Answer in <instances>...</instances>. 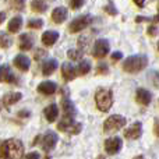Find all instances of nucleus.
<instances>
[{
	"label": "nucleus",
	"instance_id": "a211bd4d",
	"mask_svg": "<svg viewBox=\"0 0 159 159\" xmlns=\"http://www.w3.org/2000/svg\"><path fill=\"white\" fill-rule=\"evenodd\" d=\"M67 14H69V11H67L66 7L55 8V10L52 11V21L56 22V24H61V22L67 18Z\"/></svg>",
	"mask_w": 159,
	"mask_h": 159
},
{
	"label": "nucleus",
	"instance_id": "6e6552de",
	"mask_svg": "<svg viewBox=\"0 0 159 159\" xmlns=\"http://www.w3.org/2000/svg\"><path fill=\"white\" fill-rule=\"evenodd\" d=\"M123 147V140L120 137H110L105 141V151L107 155H116Z\"/></svg>",
	"mask_w": 159,
	"mask_h": 159
},
{
	"label": "nucleus",
	"instance_id": "dca6fc26",
	"mask_svg": "<svg viewBox=\"0 0 159 159\" xmlns=\"http://www.w3.org/2000/svg\"><path fill=\"white\" fill-rule=\"evenodd\" d=\"M61 109H63V115L64 117H70L73 119L75 116V107L74 103L70 101L69 98H63L61 99Z\"/></svg>",
	"mask_w": 159,
	"mask_h": 159
},
{
	"label": "nucleus",
	"instance_id": "c85d7f7f",
	"mask_svg": "<svg viewBox=\"0 0 159 159\" xmlns=\"http://www.w3.org/2000/svg\"><path fill=\"white\" fill-rule=\"evenodd\" d=\"M148 78L151 80V82L155 85V87L159 88V71H151L148 75Z\"/></svg>",
	"mask_w": 159,
	"mask_h": 159
},
{
	"label": "nucleus",
	"instance_id": "a18cd8bd",
	"mask_svg": "<svg viewBox=\"0 0 159 159\" xmlns=\"http://www.w3.org/2000/svg\"><path fill=\"white\" fill-rule=\"evenodd\" d=\"M0 109H2V106H0Z\"/></svg>",
	"mask_w": 159,
	"mask_h": 159
},
{
	"label": "nucleus",
	"instance_id": "b1692460",
	"mask_svg": "<svg viewBox=\"0 0 159 159\" xmlns=\"http://www.w3.org/2000/svg\"><path fill=\"white\" fill-rule=\"evenodd\" d=\"M31 8L35 13H45L48 10V4L43 0H32L31 2Z\"/></svg>",
	"mask_w": 159,
	"mask_h": 159
},
{
	"label": "nucleus",
	"instance_id": "7c9ffc66",
	"mask_svg": "<svg viewBox=\"0 0 159 159\" xmlns=\"http://www.w3.org/2000/svg\"><path fill=\"white\" fill-rule=\"evenodd\" d=\"M85 0H70V6H71L73 10H78V8L82 7Z\"/></svg>",
	"mask_w": 159,
	"mask_h": 159
},
{
	"label": "nucleus",
	"instance_id": "ea45409f",
	"mask_svg": "<svg viewBox=\"0 0 159 159\" xmlns=\"http://www.w3.org/2000/svg\"><path fill=\"white\" fill-rule=\"evenodd\" d=\"M18 116H30V112H24V110H22V112L18 113Z\"/></svg>",
	"mask_w": 159,
	"mask_h": 159
},
{
	"label": "nucleus",
	"instance_id": "c03bdc74",
	"mask_svg": "<svg viewBox=\"0 0 159 159\" xmlns=\"http://www.w3.org/2000/svg\"><path fill=\"white\" fill-rule=\"evenodd\" d=\"M158 50H159V42H158Z\"/></svg>",
	"mask_w": 159,
	"mask_h": 159
},
{
	"label": "nucleus",
	"instance_id": "2eb2a0df",
	"mask_svg": "<svg viewBox=\"0 0 159 159\" xmlns=\"http://www.w3.org/2000/svg\"><path fill=\"white\" fill-rule=\"evenodd\" d=\"M13 63H14V66H16L18 70H21V71H28V70H30V66H31L30 59H28L25 55H17L16 57H14Z\"/></svg>",
	"mask_w": 159,
	"mask_h": 159
},
{
	"label": "nucleus",
	"instance_id": "cd10ccee",
	"mask_svg": "<svg viewBox=\"0 0 159 159\" xmlns=\"http://www.w3.org/2000/svg\"><path fill=\"white\" fill-rule=\"evenodd\" d=\"M27 25H28V28H32V30H39V28H42V25H43V21H42L41 18L30 20Z\"/></svg>",
	"mask_w": 159,
	"mask_h": 159
},
{
	"label": "nucleus",
	"instance_id": "0eeeda50",
	"mask_svg": "<svg viewBox=\"0 0 159 159\" xmlns=\"http://www.w3.org/2000/svg\"><path fill=\"white\" fill-rule=\"evenodd\" d=\"M109 50H110V45H109V42H107V39L101 38L95 42V45H93L92 56L96 59H103L105 56L109 53Z\"/></svg>",
	"mask_w": 159,
	"mask_h": 159
},
{
	"label": "nucleus",
	"instance_id": "9b49d317",
	"mask_svg": "<svg viewBox=\"0 0 159 159\" xmlns=\"http://www.w3.org/2000/svg\"><path fill=\"white\" fill-rule=\"evenodd\" d=\"M0 82H8V84H16L17 78L14 73L10 70L7 64H2L0 66Z\"/></svg>",
	"mask_w": 159,
	"mask_h": 159
},
{
	"label": "nucleus",
	"instance_id": "58836bf2",
	"mask_svg": "<svg viewBox=\"0 0 159 159\" xmlns=\"http://www.w3.org/2000/svg\"><path fill=\"white\" fill-rule=\"evenodd\" d=\"M6 20V14L3 11H0V24H3V21Z\"/></svg>",
	"mask_w": 159,
	"mask_h": 159
},
{
	"label": "nucleus",
	"instance_id": "4be33fe9",
	"mask_svg": "<svg viewBox=\"0 0 159 159\" xmlns=\"http://www.w3.org/2000/svg\"><path fill=\"white\" fill-rule=\"evenodd\" d=\"M22 98V95L20 92H10V93H6L4 96H3V105H4L6 107L11 106V105L17 103V102L20 101V99Z\"/></svg>",
	"mask_w": 159,
	"mask_h": 159
},
{
	"label": "nucleus",
	"instance_id": "c756f323",
	"mask_svg": "<svg viewBox=\"0 0 159 159\" xmlns=\"http://www.w3.org/2000/svg\"><path fill=\"white\" fill-rule=\"evenodd\" d=\"M107 71H109L107 64H105L101 61V63L98 64V67H96V73H98V74H107Z\"/></svg>",
	"mask_w": 159,
	"mask_h": 159
},
{
	"label": "nucleus",
	"instance_id": "9d476101",
	"mask_svg": "<svg viewBox=\"0 0 159 159\" xmlns=\"http://www.w3.org/2000/svg\"><path fill=\"white\" fill-rule=\"evenodd\" d=\"M141 134H143V126H141L140 121H135L133 126L124 130V137L129 138V140H138Z\"/></svg>",
	"mask_w": 159,
	"mask_h": 159
},
{
	"label": "nucleus",
	"instance_id": "423d86ee",
	"mask_svg": "<svg viewBox=\"0 0 159 159\" xmlns=\"http://www.w3.org/2000/svg\"><path fill=\"white\" fill-rule=\"evenodd\" d=\"M57 129L60 130V131L69 133V134H80L82 130V124L74 121V119L63 117V120L57 124Z\"/></svg>",
	"mask_w": 159,
	"mask_h": 159
},
{
	"label": "nucleus",
	"instance_id": "4c0bfd02",
	"mask_svg": "<svg viewBox=\"0 0 159 159\" xmlns=\"http://www.w3.org/2000/svg\"><path fill=\"white\" fill-rule=\"evenodd\" d=\"M133 2H134L138 7H144V4H145V0H133Z\"/></svg>",
	"mask_w": 159,
	"mask_h": 159
},
{
	"label": "nucleus",
	"instance_id": "79ce46f5",
	"mask_svg": "<svg viewBox=\"0 0 159 159\" xmlns=\"http://www.w3.org/2000/svg\"><path fill=\"white\" fill-rule=\"evenodd\" d=\"M96 159H105V157H103V155H99V157L96 158Z\"/></svg>",
	"mask_w": 159,
	"mask_h": 159
},
{
	"label": "nucleus",
	"instance_id": "a878e982",
	"mask_svg": "<svg viewBox=\"0 0 159 159\" xmlns=\"http://www.w3.org/2000/svg\"><path fill=\"white\" fill-rule=\"evenodd\" d=\"M11 43H13V39L7 35V32H0V48L7 49L11 46Z\"/></svg>",
	"mask_w": 159,
	"mask_h": 159
},
{
	"label": "nucleus",
	"instance_id": "6ab92c4d",
	"mask_svg": "<svg viewBox=\"0 0 159 159\" xmlns=\"http://www.w3.org/2000/svg\"><path fill=\"white\" fill-rule=\"evenodd\" d=\"M57 39H59V32H56V31H46L42 35V43L45 46H53L57 42Z\"/></svg>",
	"mask_w": 159,
	"mask_h": 159
},
{
	"label": "nucleus",
	"instance_id": "39448f33",
	"mask_svg": "<svg viewBox=\"0 0 159 159\" xmlns=\"http://www.w3.org/2000/svg\"><path fill=\"white\" fill-rule=\"evenodd\" d=\"M93 18L91 14H87V16H80L77 18H74L71 22H70L69 25V31L71 34H75V32H80V31H82L84 28L89 27L91 24H92Z\"/></svg>",
	"mask_w": 159,
	"mask_h": 159
},
{
	"label": "nucleus",
	"instance_id": "e433bc0d",
	"mask_svg": "<svg viewBox=\"0 0 159 159\" xmlns=\"http://www.w3.org/2000/svg\"><path fill=\"white\" fill-rule=\"evenodd\" d=\"M154 131H155V135H157V137H159V120H157V121H155Z\"/></svg>",
	"mask_w": 159,
	"mask_h": 159
},
{
	"label": "nucleus",
	"instance_id": "aec40b11",
	"mask_svg": "<svg viewBox=\"0 0 159 159\" xmlns=\"http://www.w3.org/2000/svg\"><path fill=\"white\" fill-rule=\"evenodd\" d=\"M57 60L55 59H48L42 63V74L43 75H50L56 69H57Z\"/></svg>",
	"mask_w": 159,
	"mask_h": 159
},
{
	"label": "nucleus",
	"instance_id": "1a4fd4ad",
	"mask_svg": "<svg viewBox=\"0 0 159 159\" xmlns=\"http://www.w3.org/2000/svg\"><path fill=\"white\" fill-rule=\"evenodd\" d=\"M41 140H42V149H43L45 152H49L56 147L59 138H57V134H56V133L48 131L43 137H41Z\"/></svg>",
	"mask_w": 159,
	"mask_h": 159
},
{
	"label": "nucleus",
	"instance_id": "ddd939ff",
	"mask_svg": "<svg viewBox=\"0 0 159 159\" xmlns=\"http://www.w3.org/2000/svg\"><path fill=\"white\" fill-rule=\"evenodd\" d=\"M56 89H57V85L53 81H43L36 88V91L39 93H43V95H53L56 92Z\"/></svg>",
	"mask_w": 159,
	"mask_h": 159
},
{
	"label": "nucleus",
	"instance_id": "412c9836",
	"mask_svg": "<svg viewBox=\"0 0 159 159\" xmlns=\"http://www.w3.org/2000/svg\"><path fill=\"white\" fill-rule=\"evenodd\" d=\"M20 49L21 50H31L34 46V39L32 36L30 35V34H22L21 36H20Z\"/></svg>",
	"mask_w": 159,
	"mask_h": 159
},
{
	"label": "nucleus",
	"instance_id": "bb28decb",
	"mask_svg": "<svg viewBox=\"0 0 159 159\" xmlns=\"http://www.w3.org/2000/svg\"><path fill=\"white\" fill-rule=\"evenodd\" d=\"M67 56H69L70 60H81L82 59V50H75V49H70L69 52H67Z\"/></svg>",
	"mask_w": 159,
	"mask_h": 159
},
{
	"label": "nucleus",
	"instance_id": "f3484780",
	"mask_svg": "<svg viewBox=\"0 0 159 159\" xmlns=\"http://www.w3.org/2000/svg\"><path fill=\"white\" fill-rule=\"evenodd\" d=\"M43 115H45V117H46V120L49 121V123H53V121L57 119V116H59L57 105L52 103V105H49V106H46L45 107V110H43Z\"/></svg>",
	"mask_w": 159,
	"mask_h": 159
},
{
	"label": "nucleus",
	"instance_id": "5701e85b",
	"mask_svg": "<svg viewBox=\"0 0 159 159\" xmlns=\"http://www.w3.org/2000/svg\"><path fill=\"white\" fill-rule=\"evenodd\" d=\"M22 27V18L21 17H13V18L10 20V22H8V32L11 34H17L20 30H21Z\"/></svg>",
	"mask_w": 159,
	"mask_h": 159
},
{
	"label": "nucleus",
	"instance_id": "f8f14e48",
	"mask_svg": "<svg viewBox=\"0 0 159 159\" xmlns=\"http://www.w3.org/2000/svg\"><path fill=\"white\" fill-rule=\"evenodd\" d=\"M135 101H137L140 105L148 106L152 101V95L148 89H145V88H138L137 92H135Z\"/></svg>",
	"mask_w": 159,
	"mask_h": 159
},
{
	"label": "nucleus",
	"instance_id": "c9c22d12",
	"mask_svg": "<svg viewBox=\"0 0 159 159\" xmlns=\"http://www.w3.org/2000/svg\"><path fill=\"white\" fill-rule=\"evenodd\" d=\"M121 57H123V53L121 52H115L112 55V60H120Z\"/></svg>",
	"mask_w": 159,
	"mask_h": 159
},
{
	"label": "nucleus",
	"instance_id": "f257e3e1",
	"mask_svg": "<svg viewBox=\"0 0 159 159\" xmlns=\"http://www.w3.org/2000/svg\"><path fill=\"white\" fill-rule=\"evenodd\" d=\"M24 152V145L20 140L10 138L0 141V157L3 159H21Z\"/></svg>",
	"mask_w": 159,
	"mask_h": 159
},
{
	"label": "nucleus",
	"instance_id": "7ed1b4c3",
	"mask_svg": "<svg viewBox=\"0 0 159 159\" xmlns=\"http://www.w3.org/2000/svg\"><path fill=\"white\" fill-rule=\"evenodd\" d=\"M95 103L101 112H107L113 105V92L107 88H98L95 93Z\"/></svg>",
	"mask_w": 159,
	"mask_h": 159
},
{
	"label": "nucleus",
	"instance_id": "72a5a7b5",
	"mask_svg": "<svg viewBox=\"0 0 159 159\" xmlns=\"http://www.w3.org/2000/svg\"><path fill=\"white\" fill-rule=\"evenodd\" d=\"M22 159H39V154L38 152H30V154H27Z\"/></svg>",
	"mask_w": 159,
	"mask_h": 159
},
{
	"label": "nucleus",
	"instance_id": "4468645a",
	"mask_svg": "<svg viewBox=\"0 0 159 159\" xmlns=\"http://www.w3.org/2000/svg\"><path fill=\"white\" fill-rule=\"evenodd\" d=\"M61 75H63V78L66 81H71V80H74L78 75L77 69L71 63H63V66H61Z\"/></svg>",
	"mask_w": 159,
	"mask_h": 159
},
{
	"label": "nucleus",
	"instance_id": "393cba45",
	"mask_svg": "<svg viewBox=\"0 0 159 159\" xmlns=\"http://www.w3.org/2000/svg\"><path fill=\"white\" fill-rule=\"evenodd\" d=\"M77 74L80 75H85V74H88L89 73V70H91V63L88 60H81L80 61V64L77 67Z\"/></svg>",
	"mask_w": 159,
	"mask_h": 159
},
{
	"label": "nucleus",
	"instance_id": "f03ea898",
	"mask_svg": "<svg viewBox=\"0 0 159 159\" xmlns=\"http://www.w3.org/2000/svg\"><path fill=\"white\" fill-rule=\"evenodd\" d=\"M148 66V57L144 55H137V56H130L126 59L123 63V70L130 74H137L141 70H144Z\"/></svg>",
	"mask_w": 159,
	"mask_h": 159
},
{
	"label": "nucleus",
	"instance_id": "37998d69",
	"mask_svg": "<svg viewBox=\"0 0 159 159\" xmlns=\"http://www.w3.org/2000/svg\"><path fill=\"white\" fill-rule=\"evenodd\" d=\"M43 159H52V158H50V157H49V155H46V157H45Z\"/></svg>",
	"mask_w": 159,
	"mask_h": 159
},
{
	"label": "nucleus",
	"instance_id": "f704fd0d",
	"mask_svg": "<svg viewBox=\"0 0 159 159\" xmlns=\"http://www.w3.org/2000/svg\"><path fill=\"white\" fill-rule=\"evenodd\" d=\"M148 35H157V27H155V25H149V28H148Z\"/></svg>",
	"mask_w": 159,
	"mask_h": 159
},
{
	"label": "nucleus",
	"instance_id": "a19ab883",
	"mask_svg": "<svg viewBox=\"0 0 159 159\" xmlns=\"http://www.w3.org/2000/svg\"><path fill=\"white\" fill-rule=\"evenodd\" d=\"M133 159H145V158H144V157H143V155H137V157H134V158H133Z\"/></svg>",
	"mask_w": 159,
	"mask_h": 159
},
{
	"label": "nucleus",
	"instance_id": "473e14b6",
	"mask_svg": "<svg viewBox=\"0 0 159 159\" xmlns=\"http://www.w3.org/2000/svg\"><path fill=\"white\" fill-rule=\"evenodd\" d=\"M13 4L17 10H22L25 6V0H13Z\"/></svg>",
	"mask_w": 159,
	"mask_h": 159
},
{
	"label": "nucleus",
	"instance_id": "2f4dec72",
	"mask_svg": "<svg viewBox=\"0 0 159 159\" xmlns=\"http://www.w3.org/2000/svg\"><path fill=\"white\" fill-rule=\"evenodd\" d=\"M105 11H106L107 14H110V16H116V14H117V10L115 8V6H113V3H112V2H110L109 4H107L106 7H105Z\"/></svg>",
	"mask_w": 159,
	"mask_h": 159
},
{
	"label": "nucleus",
	"instance_id": "20e7f679",
	"mask_svg": "<svg viewBox=\"0 0 159 159\" xmlns=\"http://www.w3.org/2000/svg\"><path fill=\"white\" fill-rule=\"evenodd\" d=\"M126 123H127L126 117H123V116H120V115H112L105 120L103 131L105 133H115V131H117L119 129L126 126Z\"/></svg>",
	"mask_w": 159,
	"mask_h": 159
}]
</instances>
